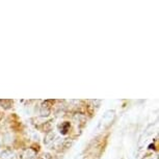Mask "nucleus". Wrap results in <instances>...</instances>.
<instances>
[{
  "mask_svg": "<svg viewBox=\"0 0 159 159\" xmlns=\"http://www.w3.org/2000/svg\"><path fill=\"white\" fill-rule=\"evenodd\" d=\"M23 158L24 159H35L36 158V152L31 149H28L23 153Z\"/></svg>",
  "mask_w": 159,
  "mask_h": 159,
  "instance_id": "2",
  "label": "nucleus"
},
{
  "mask_svg": "<svg viewBox=\"0 0 159 159\" xmlns=\"http://www.w3.org/2000/svg\"><path fill=\"white\" fill-rule=\"evenodd\" d=\"M2 159H17V156L12 150H3L1 152Z\"/></svg>",
  "mask_w": 159,
  "mask_h": 159,
  "instance_id": "1",
  "label": "nucleus"
},
{
  "mask_svg": "<svg viewBox=\"0 0 159 159\" xmlns=\"http://www.w3.org/2000/svg\"><path fill=\"white\" fill-rule=\"evenodd\" d=\"M73 145V140L72 139H67V140L63 143V147H66V148H69Z\"/></svg>",
  "mask_w": 159,
  "mask_h": 159,
  "instance_id": "4",
  "label": "nucleus"
},
{
  "mask_svg": "<svg viewBox=\"0 0 159 159\" xmlns=\"http://www.w3.org/2000/svg\"><path fill=\"white\" fill-rule=\"evenodd\" d=\"M55 137V134L53 133V132H49V133L46 135V137H45V139H44V143L46 144V145H49L50 143H52L53 140H54V138Z\"/></svg>",
  "mask_w": 159,
  "mask_h": 159,
  "instance_id": "3",
  "label": "nucleus"
}]
</instances>
